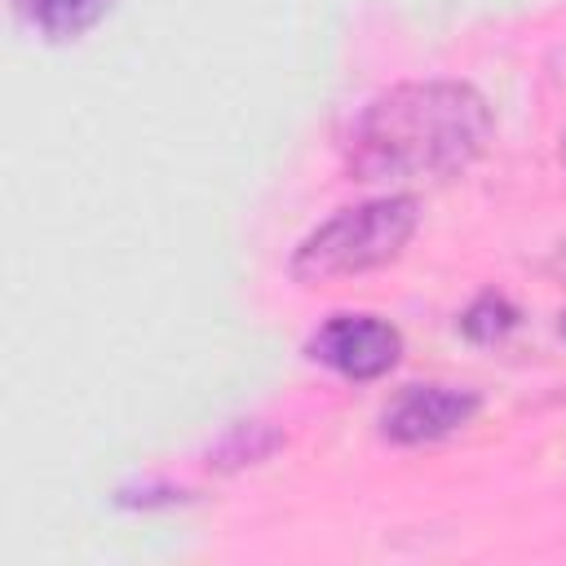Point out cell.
<instances>
[{
    "label": "cell",
    "instance_id": "6da1fadb",
    "mask_svg": "<svg viewBox=\"0 0 566 566\" xmlns=\"http://www.w3.org/2000/svg\"><path fill=\"white\" fill-rule=\"evenodd\" d=\"M491 128V106L473 84H394L354 119L345 137V168L354 181H442L486 150Z\"/></svg>",
    "mask_w": 566,
    "mask_h": 566
},
{
    "label": "cell",
    "instance_id": "7a4b0ae2",
    "mask_svg": "<svg viewBox=\"0 0 566 566\" xmlns=\"http://www.w3.org/2000/svg\"><path fill=\"white\" fill-rule=\"evenodd\" d=\"M420 203L411 195H380L358 208H340L318 230H310L292 252L296 283H332L389 265L416 234Z\"/></svg>",
    "mask_w": 566,
    "mask_h": 566
},
{
    "label": "cell",
    "instance_id": "3957f363",
    "mask_svg": "<svg viewBox=\"0 0 566 566\" xmlns=\"http://www.w3.org/2000/svg\"><path fill=\"white\" fill-rule=\"evenodd\" d=\"M305 354L345 380H376L398 367L402 332L376 314H336L310 336Z\"/></svg>",
    "mask_w": 566,
    "mask_h": 566
},
{
    "label": "cell",
    "instance_id": "277c9868",
    "mask_svg": "<svg viewBox=\"0 0 566 566\" xmlns=\"http://www.w3.org/2000/svg\"><path fill=\"white\" fill-rule=\"evenodd\" d=\"M478 394L455 389V385H407L385 411H380V433L398 447H420L438 442L455 429H464L478 416Z\"/></svg>",
    "mask_w": 566,
    "mask_h": 566
},
{
    "label": "cell",
    "instance_id": "5b68a950",
    "mask_svg": "<svg viewBox=\"0 0 566 566\" xmlns=\"http://www.w3.org/2000/svg\"><path fill=\"white\" fill-rule=\"evenodd\" d=\"M111 0H22L27 22L44 40H80L106 18Z\"/></svg>",
    "mask_w": 566,
    "mask_h": 566
},
{
    "label": "cell",
    "instance_id": "8992f818",
    "mask_svg": "<svg viewBox=\"0 0 566 566\" xmlns=\"http://www.w3.org/2000/svg\"><path fill=\"white\" fill-rule=\"evenodd\" d=\"M517 327V310L500 296V292H482L464 314H460V332L478 345H491V340H504L509 332Z\"/></svg>",
    "mask_w": 566,
    "mask_h": 566
},
{
    "label": "cell",
    "instance_id": "52a82bcc",
    "mask_svg": "<svg viewBox=\"0 0 566 566\" xmlns=\"http://www.w3.org/2000/svg\"><path fill=\"white\" fill-rule=\"evenodd\" d=\"M557 332H562V336H566V314H562V323H557Z\"/></svg>",
    "mask_w": 566,
    "mask_h": 566
},
{
    "label": "cell",
    "instance_id": "ba28073f",
    "mask_svg": "<svg viewBox=\"0 0 566 566\" xmlns=\"http://www.w3.org/2000/svg\"><path fill=\"white\" fill-rule=\"evenodd\" d=\"M562 155H566V150H562Z\"/></svg>",
    "mask_w": 566,
    "mask_h": 566
}]
</instances>
